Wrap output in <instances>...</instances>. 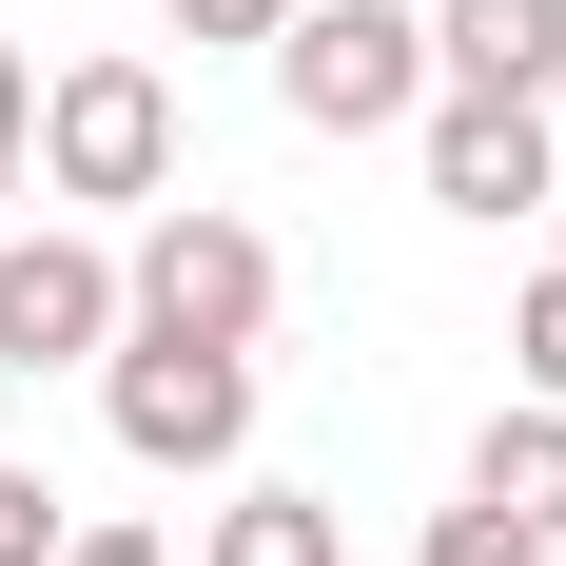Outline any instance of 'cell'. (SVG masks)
<instances>
[{
	"instance_id": "1",
	"label": "cell",
	"mask_w": 566,
	"mask_h": 566,
	"mask_svg": "<svg viewBox=\"0 0 566 566\" xmlns=\"http://www.w3.org/2000/svg\"><path fill=\"white\" fill-rule=\"evenodd\" d=\"M117 333L254 352V333H274V234H254V216H216V196H157V234L117 254Z\"/></svg>"
},
{
	"instance_id": "2",
	"label": "cell",
	"mask_w": 566,
	"mask_h": 566,
	"mask_svg": "<svg viewBox=\"0 0 566 566\" xmlns=\"http://www.w3.org/2000/svg\"><path fill=\"white\" fill-rule=\"evenodd\" d=\"M274 98L313 137H391V117H430V20L410 0H293L274 20Z\"/></svg>"
},
{
	"instance_id": "3",
	"label": "cell",
	"mask_w": 566,
	"mask_h": 566,
	"mask_svg": "<svg viewBox=\"0 0 566 566\" xmlns=\"http://www.w3.org/2000/svg\"><path fill=\"white\" fill-rule=\"evenodd\" d=\"M98 410L137 469H234L254 450V352H196V333H117L98 352Z\"/></svg>"
},
{
	"instance_id": "4",
	"label": "cell",
	"mask_w": 566,
	"mask_h": 566,
	"mask_svg": "<svg viewBox=\"0 0 566 566\" xmlns=\"http://www.w3.org/2000/svg\"><path fill=\"white\" fill-rule=\"evenodd\" d=\"M40 196H176V78L157 59L40 78Z\"/></svg>"
},
{
	"instance_id": "5",
	"label": "cell",
	"mask_w": 566,
	"mask_h": 566,
	"mask_svg": "<svg viewBox=\"0 0 566 566\" xmlns=\"http://www.w3.org/2000/svg\"><path fill=\"white\" fill-rule=\"evenodd\" d=\"M410 137H430V196H450V216H547L566 196V137H547V98H489V78H430V117H410Z\"/></svg>"
},
{
	"instance_id": "6",
	"label": "cell",
	"mask_w": 566,
	"mask_h": 566,
	"mask_svg": "<svg viewBox=\"0 0 566 566\" xmlns=\"http://www.w3.org/2000/svg\"><path fill=\"white\" fill-rule=\"evenodd\" d=\"M117 352V254L98 234H0V371H78Z\"/></svg>"
},
{
	"instance_id": "7",
	"label": "cell",
	"mask_w": 566,
	"mask_h": 566,
	"mask_svg": "<svg viewBox=\"0 0 566 566\" xmlns=\"http://www.w3.org/2000/svg\"><path fill=\"white\" fill-rule=\"evenodd\" d=\"M430 78L547 98V78H566V0H430Z\"/></svg>"
},
{
	"instance_id": "8",
	"label": "cell",
	"mask_w": 566,
	"mask_h": 566,
	"mask_svg": "<svg viewBox=\"0 0 566 566\" xmlns=\"http://www.w3.org/2000/svg\"><path fill=\"white\" fill-rule=\"evenodd\" d=\"M469 509H509V527H547V547H566V410H547V391H527V410H489Z\"/></svg>"
},
{
	"instance_id": "9",
	"label": "cell",
	"mask_w": 566,
	"mask_h": 566,
	"mask_svg": "<svg viewBox=\"0 0 566 566\" xmlns=\"http://www.w3.org/2000/svg\"><path fill=\"white\" fill-rule=\"evenodd\" d=\"M196 566H352V527L313 509V489H234V509L196 527Z\"/></svg>"
},
{
	"instance_id": "10",
	"label": "cell",
	"mask_w": 566,
	"mask_h": 566,
	"mask_svg": "<svg viewBox=\"0 0 566 566\" xmlns=\"http://www.w3.org/2000/svg\"><path fill=\"white\" fill-rule=\"evenodd\" d=\"M59 527H78V509H59V469H0V566H59Z\"/></svg>"
},
{
	"instance_id": "11",
	"label": "cell",
	"mask_w": 566,
	"mask_h": 566,
	"mask_svg": "<svg viewBox=\"0 0 566 566\" xmlns=\"http://www.w3.org/2000/svg\"><path fill=\"white\" fill-rule=\"evenodd\" d=\"M410 566H547V527H509V509H450V527H430Z\"/></svg>"
},
{
	"instance_id": "12",
	"label": "cell",
	"mask_w": 566,
	"mask_h": 566,
	"mask_svg": "<svg viewBox=\"0 0 566 566\" xmlns=\"http://www.w3.org/2000/svg\"><path fill=\"white\" fill-rule=\"evenodd\" d=\"M20 157H40V78H20V40H0V216H20Z\"/></svg>"
},
{
	"instance_id": "13",
	"label": "cell",
	"mask_w": 566,
	"mask_h": 566,
	"mask_svg": "<svg viewBox=\"0 0 566 566\" xmlns=\"http://www.w3.org/2000/svg\"><path fill=\"white\" fill-rule=\"evenodd\" d=\"M509 352H527V391H547V410H566V274H547V293H527V333H509Z\"/></svg>"
},
{
	"instance_id": "14",
	"label": "cell",
	"mask_w": 566,
	"mask_h": 566,
	"mask_svg": "<svg viewBox=\"0 0 566 566\" xmlns=\"http://www.w3.org/2000/svg\"><path fill=\"white\" fill-rule=\"evenodd\" d=\"M274 20L293 0H176V40H254V59H274Z\"/></svg>"
},
{
	"instance_id": "15",
	"label": "cell",
	"mask_w": 566,
	"mask_h": 566,
	"mask_svg": "<svg viewBox=\"0 0 566 566\" xmlns=\"http://www.w3.org/2000/svg\"><path fill=\"white\" fill-rule=\"evenodd\" d=\"M59 566H176L157 527H59Z\"/></svg>"
},
{
	"instance_id": "16",
	"label": "cell",
	"mask_w": 566,
	"mask_h": 566,
	"mask_svg": "<svg viewBox=\"0 0 566 566\" xmlns=\"http://www.w3.org/2000/svg\"><path fill=\"white\" fill-rule=\"evenodd\" d=\"M547 216H566V196H547Z\"/></svg>"
}]
</instances>
